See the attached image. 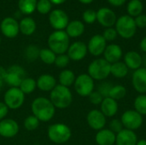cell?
<instances>
[{
  "mask_svg": "<svg viewBox=\"0 0 146 145\" xmlns=\"http://www.w3.org/2000/svg\"><path fill=\"white\" fill-rule=\"evenodd\" d=\"M31 110L33 115L37 117L39 121H50L56 114V108L51 103L50 100L39 97L35 98L31 104Z\"/></svg>",
  "mask_w": 146,
  "mask_h": 145,
  "instance_id": "1",
  "label": "cell"
},
{
  "mask_svg": "<svg viewBox=\"0 0 146 145\" xmlns=\"http://www.w3.org/2000/svg\"><path fill=\"white\" fill-rule=\"evenodd\" d=\"M50 100L55 108L67 109L73 102V94L68 87L56 85V86L50 91Z\"/></svg>",
  "mask_w": 146,
  "mask_h": 145,
  "instance_id": "2",
  "label": "cell"
},
{
  "mask_svg": "<svg viewBox=\"0 0 146 145\" xmlns=\"http://www.w3.org/2000/svg\"><path fill=\"white\" fill-rule=\"evenodd\" d=\"M48 45L56 55L65 54L70 45L69 37L63 30L55 31L48 38Z\"/></svg>",
  "mask_w": 146,
  "mask_h": 145,
  "instance_id": "3",
  "label": "cell"
},
{
  "mask_svg": "<svg viewBox=\"0 0 146 145\" xmlns=\"http://www.w3.org/2000/svg\"><path fill=\"white\" fill-rule=\"evenodd\" d=\"M111 64L104 58H98L93 60L88 66V74L93 80L104 81L110 74Z\"/></svg>",
  "mask_w": 146,
  "mask_h": 145,
  "instance_id": "4",
  "label": "cell"
},
{
  "mask_svg": "<svg viewBox=\"0 0 146 145\" xmlns=\"http://www.w3.org/2000/svg\"><path fill=\"white\" fill-rule=\"evenodd\" d=\"M49 139L57 144L67 143L72 136L71 129L64 123H56L50 125L47 130Z\"/></svg>",
  "mask_w": 146,
  "mask_h": 145,
  "instance_id": "5",
  "label": "cell"
},
{
  "mask_svg": "<svg viewBox=\"0 0 146 145\" xmlns=\"http://www.w3.org/2000/svg\"><path fill=\"white\" fill-rule=\"evenodd\" d=\"M115 30L117 34L123 38L129 39L133 38L137 31V26L135 24L134 18L129 16L128 15H121L116 21Z\"/></svg>",
  "mask_w": 146,
  "mask_h": 145,
  "instance_id": "6",
  "label": "cell"
},
{
  "mask_svg": "<svg viewBox=\"0 0 146 145\" xmlns=\"http://www.w3.org/2000/svg\"><path fill=\"white\" fill-rule=\"evenodd\" d=\"M25 101V94L19 87H10L4 93L3 103L9 109H18L21 108Z\"/></svg>",
  "mask_w": 146,
  "mask_h": 145,
  "instance_id": "7",
  "label": "cell"
},
{
  "mask_svg": "<svg viewBox=\"0 0 146 145\" xmlns=\"http://www.w3.org/2000/svg\"><path fill=\"white\" fill-rule=\"evenodd\" d=\"M74 86L78 95L80 97H89L94 91L95 83L88 73H81L76 77Z\"/></svg>",
  "mask_w": 146,
  "mask_h": 145,
  "instance_id": "8",
  "label": "cell"
},
{
  "mask_svg": "<svg viewBox=\"0 0 146 145\" xmlns=\"http://www.w3.org/2000/svg\"><path fill=\"white\" fill-rule=\"evenodd\" d=\"M121 121L125 129L135 131L141 127L144 120L143 116L137 111L133 109H128L121 115Z\"/></svg>",
  "mask_w": 146,
  "mask_h": 145,
  "instance_id": "9",
  "label": "cell"
},
{
  "mask_svg": "<svg viewBox=\"0 0 146 145\" xmlns=\"http://www.w3.org/2000/svg\"><path fill=\"white\" fill-rule=\"evenodd\" d=\"M7 75L3 80L10 87H19L21 80L26 78V71L18 65H13L7 69Z\"/></svg>",
  "mask_w": 146,
  "mask_h": 145,
  "instance_id": "10",
  "label": "cell"
},
{
  "mask_svg": "<svg viewBox=\"0 0 146 145\" xmlns=\"http://www.w3.org/2000/svg\"><path fill=\"white\" fill-rule=\"evenodd\" d=\"M49 21L51 26L56 29V31H60L66 29L69 23L68 15L62 9H54L50 12L49 16Z\"/></svg>",
  "mask_w": 146,
  "mask_h": 145,
  "instance_id": "11",
  "label": "cell"
},
{
  "mask_svg": "<svg viewBox=\"0 0 146 145\" xmlns=\"http://www.w3.org/2000/svg\"><path fill=\"white\" fill-rule=\"evenodd\" d=\"M86 121L92 130L98 132L104 128L106 125V117L99 109H92L87 114Z\"/></svg>",
  "mask_w": 146,
  "mask_h": 145,
  "instance_id": "12",
  "label": "cell"
},
{
  "mask_svg": "<svg viewBox=\"0 0 146 145\" xmlns=\"http://www.w3.org/2000/svg\"><path fill=\"white\" fill-rule=\"evenodd\" d=\"M106 43L107 41L104 38L103 35L96 34L90 38L87 44V50L93 56H99L104 54L107 46Z\"/></svg>",
  "mask_w": 146,
  "mask_h": 145,
  "instance_id": "13",
  "label": "cell"
},
{
  "mask_svg": "<svg viewBox=\"0 0 146 145\" xmlns=\"http://www.w3.org/2000/svg\"><path fill=\"white\" fill-rule=\"evenodd\" d=\"M97 21L103 26L109 28L113 27V26L115 25L117 17L115 13L112 9L104 7L97 11Z\"/></svg>",
  "mask_w": 146,
  "mask_h": 145,
  "instance_id": "14",
  "label": "cell"
},
{
  "mask_svg": "<svg viewBox=\"0 0 146 145\" xmlns=\"http://www.w3.org/2000/svg\"><path fill=\"white\" fill-rule=\"evenodd\" d=\"M0 29L2 33L9 38H15L20 32L19 23L13 17L4 18L1 22Z\"/></svg>",
  "mask_w": 146,
  "mask_h": 145,
  "instance_id": "15",
  "label": "cell"
},
{
  "mask_svg": "<svg viewBox=\"0 0 146 145\" xmlns=\"http://www.w3.org/2000/svg\"><path fill=\"white\" fill-rule=\"evenodd\" d=\"M68 56L70 60L74 62H79L83 60L88 52L87 45L81 41H76L69 45L68 50Z\"/></svg>",
  "mask_w": 146,
  "mask_h": 145,
  "instance_id": "16",
  "label": "cell"
},
{
  "mask_svg": "<svg viewBox=\"0 0 146 145\" xmlns=\"http://www.w3.org/2000/svg\"><path fill=\"white\" fill-rule=\"evenodd\" d=\"M19 132V125L13 119H3L0 121V136L11 138Z\"/></svg>",
  "mask_w": 146,
  "mask_h": 145,
  "instance_id": "17",
  "label": "cell"
},
{
  "mask_svg": "<svg viewBox=\"0 0 146 145\" xmlns=\"http://www.w3.org/2000/svg\"><path fill=\"white\" fill-rule=\"evenodd\" d=\"M132 85L139 94L146 93V68H140L135 70L132 76Z\"/></svg>",
  "mask_w": 146,
  "mask_h": 145,
  "instance_id": "18",
  "label": "cell"
},
{
  "mask_svg": "<svg viewBox=\"0 0 146 145\" xmlns=\"http://www.w3.org/2000/svg\"><path fill=\"white\" fill-rule=\"evenodd\" d=\"M104 58L110 64L120 62L122 56L123 51L120 45L116 44H111L106 46V49L104 52Z\"/></svg>",
  "mask_w": 146,
  "mask_h": 145,
  "instance_id": "19",
  "label": "cell"
},
{
  "mask_svg": "<svg viewBox=\"0 0 146 145\" xmlns=\"http://www.w3.org/2000/svg\"><path fill=\"white\" fill-rule=\"evenodd\" d=\"M138 136L134 131L123 129L116 134L115 145H136Z\"/></svg>",
  "mask_w": 146,
  "mask_h": 145,
  "instance_id": "20",
  "label": "cell"
},
{
  "mask_svg": "<svg viewBox=\"0 0 146 145\" xmlns=\"http://www.w3.org/2000/svg\"><path fill=\"white\" fill-rule=\"evenodd\" d=\"M37 82V87L44 92H50L56 86V79L55 77L49 73H44L41 74L38 79Z\"/></svg>",
  "mask_w": 146,
  "mask_h": 145,
  "instance_id": "21",
  "label": "cell"
},
{
  "mask_svg": "<svg viewBox=\"0 0 146 145\" xmlns=\"http://www.w3.org/2000/svg\"><path fill=\"white\" fill-rule=\"evenodd\" d=\"M123 62L127 65L128 69L135 71L142 66V56L137 51L130 50L124 55Z\"/></svg>",
  "mask_w": 146,
  "mask_h": 145,
  "instance_id": "22",
  "label": "cell"
},
{
  "mask_svg": "<svg viewBox=\"0 0 146 145\" xmlns=\"http://www.w3.org/2000/svg\"><path fill=\"white\" fill-rule=\"evenodd\" d=\"M116 134L110 129H102L95 136V141L98 145H114L115 144Z\"/></svg>",
  "mask_w": 146,
  "mask_h": 145,
  "instance_id": "23",
  "label": "cell"
},
{
  "mask_svg": "<svg viewBox=\"0 0 146 145\" xmlns=\"http://www.w3.org/2000/svg\"><path fill=\"white\" fill-rule=\"evenodd\" d=\"M118 103L117 101L108 97L104 98L100 104V111L105 115V117H113L118 112Z\"/></svg>",
  "mask_w": 146,
  "mask_h": 145,
  "instance_id": "24",
  "label": "cell"
},
{
  "mask_svg": "<svg viewBox=\"0 0 146 145\" xmlns=\"http://www.w3.org/2000/svg\"><path fill=\"white\" fill-rule=\"evenodd\" d=\"M85 25L80 21H73L66 27V32L69 38H78L84 33Z\"/></svg>",
  "mask_w": 146,
  "mask_h": 145,
  "instance_id": "25",
  "label": "cell"
},
{
  "mask_svg": "<svg viewBox=\"0 0 146 145\" xmlns=\"http://www.w3.org/2000/svg\"><path fill=\"white\" fill-rule=\"evenodd\" d=\"M20 32L27 36H30L34 33L36 30V22L31 17L23 18L19 23Z\"/></svg>",
  "mask_w": 146,
  "mask_h": 145,
  "instance_id": "26",
  "label": "cell"
},
{
  "mask_svg": "<svg viewBox=\"0 0 146 145\" xmlns=\"http://www.w3.org/2000/svg\"><path fill=\"white\" fill-rule=\"evenodd\" d=\"M75 79H76L75 74L72 70L63 69L61 71V73H59V76H58L59 85L66 86V87H69L74 84Z\"/></svg>",
  "mask_w": 146,
  "mask_h": 145,
  "instance_id": "27",
  "label": "cell"
},
{
  "mask_svg": "<svg viewBox=\"0 0 146 145\" xmlns=\"http://www.w3.org/2000/svg\"><path fill=\"white\" fill-rule=\"evenodd\" d=\"M128 68L123 62H117L115 63L111 64L110 68V74H112L115 78L123 79L128 73Z\"/></svg>",
  "mask_w": 146,
  "mask_h": 145,
  "instance_id": "28",
  "label": "cell"
},
{
  "mask_svg": "<svg viewBox=\"0 0 146 145\" xmlns=\"http://www.w3.org/2000/svg\"><path fill=\"white\" fill-rule=\"evenodd\" d=\"M143 9H144V5L140 0H131L127 6L128 15L133 18L141 15Z\"/></svg>",
  "mask_w": 146,
  "mask_h": 145,
  "instance_id": "29",
  "label": "cell"
},
{
  "mask_svg": "<svg viewBox=\"0 0 146 145\" xmlns=\"http://www.w3.org/2000/svg\"><path fill=\"white\" fill-rule=\"evenodd\" d=\"M36 87H37V82H36V80L34 79L29 78V77L24 78L21 80V85L19 86L20 90L24 94H31L32 92H33L35 91Z\"/></svg>",
  "mask_w": 146,
  "mask_h": 145,
  "instance_id": "30",
  "label": "cell"
},
{
  "mask_svg": "<svg viewBox=\"0 0 146 145\" xmlns=\"http://www.w3.org/2000/svg\"><path fill=\"white\" fill-rule=\"evenodd\" d=\"M37 2V0H19V9L21 10V13L25 15H30L36 9Z\"/></svg>",
  "mask_w": 146,
  "mask_h": 145,
  "instance_id": "31",
  "label": "cell"
},
{
  "mask_svg": "<svg viewBox=\"0 0 146 145\" xmlns=\"http://www.w3.org/2000/svg\"><path fill=\"white\" fill-rule=\"evenodd\" d=\"M127 91L125 86L121 85H115L112 86L110 91L109 97L115 101H118V100L123 99L127 96Z\"/></svg>",
  "mask_w": 146,
  "mask_h": 145,
  "instance_id": "32",
  "label": "cell"
},
{
  "mask_svg": "<svg viewBox=\"0 0 146 145\" xmlns=\"http://www.w3.org/2000/svg\"><path fill=\"white\" fill-rule=\"evenodd\" d=\"M38 57L41 59V61L47 65H51L55 63L56 55L48 48H44L39 50V56Z\"/></svg>",
  "mask_w": 146,
  "mask_h": 145,
  "instance_id": "33",
  "label": "cell"
},
{
  "mask_svg": "<svg viewBox=\"0 0 146 145\" xmlns=\"http://www.w3.org/2000/svg\"><path fill=\"white\" fill-rule=\"evenodd\" d=\"M134 110L140 114L142 116L146 115V95L145 94H139L134 99L133 103Z\"/></svg>",
  "mask_w": 146,
  "mask_h": 145,
  "instance_id": "34",
  "label": "cell"
},
{
  "mask_svg": "<svg viewBox=\"0 0 146 145\" xmlns=\"http://www.w3.org/2000/svg\"><path fill=\"white\" fill-rule=\"evenodd\" d=\"M39 120L35 117L34 115H28L24 120V127L27 131H34L36 130L39 126Z\"/></svg>",
  "mask_w": 146,
  "mask_h": 145,
  "instance_id": "35",
  "label": "cell"
},
{
  "mask_svg": "<svg viewBox=\"0 0 146 145\" xmlns=\"http://www.w3.org/2000/svg\"><path fill=\"white\" fill-rule=\"evenodd\" d=\"M36 9L38 13L42 15H46L51 9V3L49 0H38L37 2Z\"/></svg>",
  "mask_w": 146,
  "mask_h": 145,
  "instance_id": "36",
  "label": "cell"
},
{
  "mask_svg": "<svg viewBox=\"0 0 146 145\" xmlns=\"http://www.w3.org/2000/svg\"><path fill=\"white\" fill-rule=\"evenodd\" d=\"M113 85L111 84V82L110 81H102L98 86V91L104 97V98L105 97H109V94H110V91L112 88Z\"/></svg>",
  "mask_w": 146,
  "mask_h": 145,
  "instance_id": "37",
  "label": "cell"
},
{
  "mask_svg": "<svg viewBox=\"0 0 146 145\" xmlns=\"http://www.w3.org/2000/svg\"><path fill=\"white\" fill-rule=\"evenodd\" d=\"M39 50L37 46L35 45H30L27 48L25 51V56L29 61H33L39 56Z\"/></svg>",
  "mask_w": 146,
  "mask_h": 145,
  "instance_id": "38",
  "label": "cell"
},
{
  "mask_svg": "<svg viewBox=\"0 0 146 145\" xmlns=\"http://www.w3.org/2000/svg\"><path fill=\"white\" fill-rule=\"evenodd\" d=\"M69 62H70V59L68 56L67 54H62V55L56 56L55 64L59 68H65L69 64Z\"/></svg>",
  "mask_w": 146,
  "mask_h": 145,
  "instance_id": "39",
  "label": "cell"
},
{
  "mask_svg": "<svg viewBox=\"0 0 146 145\" xmlns=\"http://www.w3.org/2000/svg\"><path fill=\"white\" fill-rule=\"evenodd\" d=\"M83 20L87 24H92L97 21V12L93 9H86L83 13Z\"/></svg>",
  "mask_w": 146,
  "mask_h": 145,
  "instance_id": "40",
  "label": "cell"
},
{
  "mask_svg": "<svg viewBox=\"0 0 146 145\" xmlns=\"http://www.w3.org/2000/svg\"><path fill=\"white\" fill-rule=\"evenodd\" d=\"M110 131H112L114 133L117 134L119 133L121 131H122L124 129L123 125L121 121V120L118 119H113L110 122Z\"/></svg>",
  "mask_w": 146,
  "mask_h": 145,
  "instance_id": "41",
  "label": "cell"
},
{
  "mask_svg": "<svg viewBox=\"0 0 146 145\" xmlns=\"http://www.w3.org/2000/svg\"><path fill=\"white\" fill-rule=\"evenodd\" d=\"M117 35L118 34H117V32H116L115 28H113V27L106 28L104 31V33H103V37L106 41H113V40H115L117 38Z\"/></svg>",
  "mask_w": 146,
  "mask_h": 145,
  "instance_id": "42",
  "label": "cell"
},
{
  "mask_svg": "<svg viewBox=\"0 0 146 145\" xmlns=\"http://www.w3.org/2000/svg\"><path fill=\"white\" fill-rule=\"evenodd\" d=\"M89 100L90 102L94 104V105H100L104 100V97L98 91H93L90 95H89Z\"/></svg>",
  "mask_w": 146,
  "mask_h": 145,
  "instance_id": "43",
  "label": "cell"
},
{
  "mask_svg": "<svg viewBox=\"0 0 146 145\" xmlns=\"http://www.w3.org/2000/svg\"><path fill=\"white\" fill-rule=\"evenodd\" d=\"M135 21V24L137 26V27L139 28H145L146 27V15H139V16L134 18Z\"/></svg>",
  "mask_w": 146,
  "mask_h": 145,
  "instance_id": "44",
  "label": "cell"
},
{
  "mask_svg": "<svg viewBox=\"0 0 146 145\" xmlns=\"http://www.w3.org/2000/svg\"><path fill=\"white\" fill-rule=\"evenodd\" d=\"M8 113H9V108L5 105L4 103L0 102V121L5 119Z\"/></svg>",
  "mask_w": 146,
  "mask_h": 145,
  "instance_id": "45",
  "label": "cell"
},
{
  "mask_svg": "<svg viewBox=\"0 0 146 145\" xmlns=\"http://www.w3.org/2000/svg\"><path fill=\"white\" fill-rule=\"evenodd\" d=\"M126 1H127V0H108V2H109L111 5L115 6V7L123 5V4L126 3Z\"/></svg>",
  "mask_w": 146,
  "mask_h": 145,
  "instance_id": "46",
  "label": "cell"
},
{
  "mask_svg": "<svg viewBox=\"0 0 146 145\" xmlns=\"http://www.w3.org/2000/svg\"><path fill=\"white\" fill-rule=\"evenodd\" d=\"M7 69L6 68H4L3 67H2V66H0V79L1 80H4V79H5V77H6V75H7Z\"/></svg>",
  "mask_w": 146,
  "mask_h": 145,
  "instance_id": "47",
  "label": "cell"
},
{
  "mask_svg": "<svg viewBox=\"0 0 146 145\" xmlns=\"http://www.w3.org/2000/svg\"><path fill=\"white\" fill-rule=\"evenodd\" d=\"M139 47H140V49H141V50H142L143 52L146 53V37L143 38V39L140 41Z\"/></svg>",
  "mask_w": 146,
  "mask_h": 145,
  "instance_id": "48",
  "label": "cell"
},
{
  "mask_svg": "<svg viewBox=\"0 0 146 145\" xmlns=\"http://www.w3.org/2000/svg\"><path fill=\"white\" fill-rule=\"evenodd\" d=\"M51 3H54V4H56V5H58V4H62V3H63L66 0H49Z\"/></svg>",
  "mask_w": 146,
  "mask_h": 145,
  "instance_id": "49",
  "label": "cell"
},
{
  "mask_svg": "<svg viewBox=\"0 0 146 145\" xmlns=\"http://www.w3.org/2000/svg\"><path fill=\"white\" fill-rule=\"evenodd\" d=\"M136 145H146V140L145 139H140V140H138L137 144Z\"/></svg>",
  "mask_w": 146,
  "mask_h": 145,
  "instance_id": "50",
  "label": "cell"
},
{
  "mask_svg": "<svg viewBox=\"0 0 146 145\" xmlns=\"http://www.w3.org/2000/svg\"><path fill=\"white\" fill-rule=\"evenodd\" d=\"M80 3H85V4H88V3H92L94 0H79Z\"/></svg>",
  "mask_w": 146,
  "mask_h": 145,
  "instance_id": "51",
  "label": "cell"
},
{
  "mask_svg": "<svg viewBox=\"0 0 146 145\" xmlns=\"http://www.w3.org/2000/svg\"><path fill=\"white\" fill-rule=\"evenodd\" d=\"M142 65H144L143 68H146V55L145 56H142Z\"/></svg>",
  "mask_w": 146,
  "mask_h": 145,
  "instance_id": "52",
  "label": "cell"
},
{
  "mask_svg": "<svg viewBox=\"0 0 146 145\" xmlns=\"http://www.w3.org/2000/svg\"><path fill=\"white\" fill-rule=\"evenodd\" d=\"M3 81L0 79V89H1L2 87H3Z\"/></svg>",
  "mask_w": 146,
  "mask_h": 145,
  "instance_id": "53",
  "label": "cell"
},
{
  "mask_svg": "<svg viewBox=\"0 0 146 145\" xmlns=\"http://www.w3.org/2000/svg\"><path fill=\"white\" fill-rule=\"evenodd\" d=\"M0 44H1V38H0Z\"/></svg>",
  "mask_w": 146,
  "mask_h": 145,
  "instance_id": "54",
  "label": "cell"
}]
</instances>
